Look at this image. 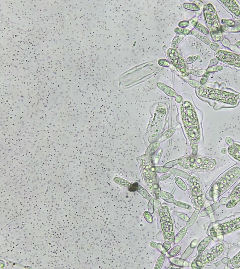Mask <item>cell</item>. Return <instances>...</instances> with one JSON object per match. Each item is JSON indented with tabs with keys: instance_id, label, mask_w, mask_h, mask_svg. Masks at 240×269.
<instances>
[{
	"instance_id": "obj_1",
	"label": "cell",
	"mask_w": 240,
	"mask_h": 269,
	"mask_svg": "<svg viewBox=\"0 0 240 269\" xmlns=\"http://www.w3.org/2000/svg\"><path fill=\"white\" fill-rule=\"evenodd\" d=\"M240 168L233 167L227 170L214 182L209 191V195L213 198L218 197L231 186L239 178Z\"/></svg>"
},
{
	"instance_id": "obj_2",
	"label": "cell",
	"mask_w": 240,
	"mask_h": 269,
	"mask_svg": "<svg viewBox=\"0 0 240 269\" xmlns=\"http://www.w3.org/2000/svg\"><path fill=\"white\" fill-rule=\"evenodd\" d=\"M197 90L198 95L204 98L217 100L231 105L236 104L237 102V95L234 93L203 86L199 87Z\"/></svg>"
},
{
	"instance_id": "obj_3",
	"label": "cell",
	"mask_w": 240,
	"mask_h": 269,
	"mask_svg": "<svg viewBox=\"0 0 240 269\" xmlns=\"http://www.w3.org/2000/svg\"><path fill=\"white\" fill-rule=\"evenodd\" d=\"M203 14L212 40L214 41H220L222 36V32L217 13L212 4L208 3L205 5L203 8Z\"/></svg>"
},
{
	"instance_id": "obj_4",
	"label": "cell",
	"mask_w": 240,
	"mask_h": 269,
	"mask_svg": "<svg viewBox=\"0 0 240 269\" xmlns=\"http://www.w3.org/2000/svg\"><path fill=\"white\" fill-rule=\"evenodd\" d=\"M181 165L189 169L209 171L214 169L215 160L209 157L190 156L180 161Z\"/></svg>"
},
{
	"instance_id": "obj_5",
	"label": "cell",
	"mask_w": 240,
	"mask_h": 269,
	"mask_svg": "<svg viewBox=\"0 0 240 269\" xmlns=\"http://www.w3.org/2000/svg\"><path fill=\"white\" fill-rule=\"evenodd\" d=\"M187 105L188 108H186L185 114L186 117H187L185 124L187 126L188 134L192 141L197 142L200 139L197 119L192 105L188 102H187Z\"/></svg>"
},
{
	"instance_id": "obj_6",
	"label": "cell",
	"mask_w": 240,
	"mask_h": 269,
	"mask_svg": "<svg viewBox=\"0 0 240 269\" xmlns=\"http://www.w3.org/2000/svg\"><path fill=\"white\" fill-rule=\"evenodd\" d=\"M159 213L165 239L168 241H174L175 237L174 233L173 223L168 209L166 206L162 207L159 209Z\"/></svg>"
},
{
	"instance_id": "obj_7",
	"label": "cell",
	"mask_w": 240,
	"mask_h": 269,
	"mask_svg": "<svg viewBox=\"0 0 240 269\" xmlns=\"http://www.w3.org/2000/svg\"><path fill=\"white\" fill-rule=\"evenodd\" d=\"M189 183L193 201L197 207L201 208L204 204L201 183L196 177H192L189 180Z\"/></svg>"
},
{
	"instance_id": "obj_8",
	"label": "cell",
	"mask_w": 240,
	"mask_h": 269,
	"mask_svg": "<svg viewBox=\"0 0 240 269\" xmlns=\"http://www.w3.org/2000/svg\"><path fill=\"white\" fill-rule=\"evenodd\" d=\"M216 58L218 60L225 64L240 66V56L233 53L219 50L216 53Z\"/></svg>"
},
{
	"instance_id": "obj_9",
	"label": "cell",
	"mask_w": 240,
	"mask_h": 269,
	"mask_svg": "<svg viewBox=\"0 0 240 269\" xmlns=\"http://www.w3.org/2000/svg\"><path fill=\"white\" fill-rule=\"evenodd\" d=\"M224 249V245L222 243L218 244L214 247L211 249L206 252L202 256L201 261L203 264L209 263L214 258L221 254Z\"/></svg>"
},
{
	"instance_id": "obj_10",
	"label": "cell",
	"mask_w": 240,
	"mask_h": 269,
	"mask_svg": "<svg viewBox=\"0 0 240 269\" xmlns=\"http://www.w3.org/2000/svg\"><path fill=\"white\" fill-rule=\"evenodd\" d=\"M218 228L223 234H227L240 228V218H236L218 226Z\"/></svg>"
},
{
	"instance_id": "obj_11",
	"label": "cell",
	"mask_w": 240,
	"mask_h": 269,
	"mask_svg": "<svg viewBox=\"0 0 240 269\" xmlns=\"http://www.w3.org/2000/svg\"><path fill=\"white\" fill-rule=\"evenodd\" d=\"M220 1L223 3L225 6H226L233 13L237 16H240V7L239 4H238L237 1L233 0L221 1Z\"/></svg>"
},
{
	"instance_id": "obj_12",
	"label": "cell",
	"mask_w": 240,
	"mask_h": 269,
	"mask_svg": "<svg viewBox=\"0 0 240 269\" xmlns=\"http://www.w3.org/2000/svg\"><path fill=\"white\" fill-rule=\"evenodd\" d=\"M228 152L232 157L240 162V145L233 143L229 146Z\"/></svg>"
},
{
	"instance_id": "obj_13",
	"label": "cell",
	"mask_w": 240,
	"mask_h": 269,
	"mask_svg": "<svg viewBox=\"0 0 240 269\" xmlns=\"http://www.w3.org/2000/svg\"><path fill=\"white\" fill-rule=\"evenodd\" d=\"M169 260L173 264L176 265L177 266H185L188 267L189 266L188 262L186 261L185 259L180 258H169Z\"/></svg>"
},
{
	"instance_id": "obj_14",
	"label": "cell",
	"mask_w": 240,
	"mask_h": 269,
	"mask_svg": "<svg viewBox=\"0 0 240 269\" xmlns=\"http://www.w3.org/2000/svg\"><path fill=\"white\" fill-rule=\"evenodd\" d=\"M211 241V238L210 236H208L200 242L197 247V250L199 254H202Z\"/></svg>"
},
{
	"instance_id": "obj_15",
	"label": "cell",
	"mask_w": 240,
	"mask_h": 269,
	"mask_svg": "<svg viewBox=\"0 0 240 269\" xmlns=\"http://www.w3.org/2000/svg\"><path fill=\"white\" fill-rule=\"evenodd\" d=\"M191 33H192V34L196 36L197 38L199 39L200 40H201L205 43L208 45L209 46L210 44L211 43V42L210 41L209 39L206 36L203 34V33L198 32L196 30H191Z\"/></svg>"
},
{
	"instance_id": "obj_16",
	"label": "cell",
	"mask_w": 240,
	"mask_h": 269,
	"mask_svg": "<svg viewBox=\"0 0 240 269\" xmlns=\"http://www.w3.org/2000/svg\"><path fill=\"white\" fill-rule=\"evenodd\" d=\"M229 199L235 200L237 201L240 200V183L234 189L231 194L229 197Z\"/></svg>"
},
{
	"instance_id": "obj_17",
	"label": "cell",
	"mask_w": 240,
	"mask_h": 269,
	"mask_svg": "<svg viewBox=\"0 0 240 269\" xmlns=\"http://www.w3.org/2000/svg\"><path fill=\"white\" fill-rule=\"evenodd\" d=\"M187 229H188V227L185 226L180 231L179 233L176 235V236H175V238H174V241L175 244H178L182 241V239H183V237L186 234Z\"/></svg>"
},
{
	"instance_id": "obj_18",
	"label": "cell",
	"mask_w": 240,
	"mask_h": 269,
	"mask_svg": "<svg viewBox=\"0 0 240 269\" xmlns=\"http://www.w3.org/2000/svg\"><path fill=\"white\" fill-rule=\"evenodd\" d=\"M160 195L162 199L168 203H173L175 200L174 197H173V195L166 192L161 191Z\"/></svg>"
},
{
	"instance_id": "obj_19",
	"label": "cell",
	"mask_w": 240,
	"mask_h": 269,
	"mask_svg": "<svg viewBox=\"0 0 240 269\" xmlns=\"http://www.w3.org/2000/svg\"><path fill=\"white\" fill-rule=\"evenodd\" d=\"M210 233L211 237L212 239H216V240H218V238L220 237V236H221V235H223L221 231L219 230L218 227V228H215V227H212L210 229Z\"/></svg>"
},
{
	"instance_id": "obj_20",
	"label": "cell",
	"mask_w": 240,
	"mask_h": 269,
	"mask_svg": "<svg viewBox=\"0 0 240 269\" xmlns=\"http://www.w3.org/2000/svg\"><path fill=\"white\" fill-rule=\"evenodd\" d=\"M137 191L141 195H142L143 197H145V198H146L147 199L150 201V200H151L153 198L151 197V196L149 195L148 192L141 186H139Z\"/></svg>"
},
{
	"instance_id": "obj_21",
	"label": "cell",
	"mask_w": 240,
	"mask_h": 269,
	"mask_svg": "<svg viewBox=\"0 0 240 269\" xmlns=\"http://www.w3.org/2000/svg\"><path fill=\"white\" fill-rule=\"evenodd\" d=\"M195 28H196L197 30H199V32H201V33L204 34L209 35L210 34V31L206 27L203 26L202 24H200V23L197 22L196 24H195Z\"/></svg>"
},
{
	"instance_id": "obj_22",
	"label": "cell",
	"mask_w": 240,
	"mask_h": 269,
	"mask_svg": "<svg viewBox=\"0 0 240 269\" xmlns=\"http://www.w3.org/2000/svg\"><path fill=\"white\" fill-rule=\"evenodd\" d=\"M199 212V210H196V211H195L192 216L191 217V218H189L188 220L186 226L189 227L193 225L195 221H196Z\"/></svg>"
},
{
	"instance_id": "obj_23",
	"label": "cell",
	"mask_w": 240,
	"mask_h": 269,
	"mask_svg": "<svg viewBox=\"0 0 240 269\" xmlns=\"http://www.w3.org/2000/svg\"><path fill=\"white\" fill-rule=\"evenodd\" d=\"M183 7L185 9H189V10H192V11H198L200 9V8L198 5L194 3H184L183 5Z\"/></svg>"
},
{
	"instance_id": "obj_24",
	"label": "cell",
	"mask_w": 240,
	"mask_h": 269,
	"mask_svg": "<svg viewBox=\"0 0 240 269\" xmlns=\"http://www.w3.org/2000/svg\"><path fill=\"white\" fill-rule=\"evenodd\" d=\"M114 181L116 183H117V184H120V185H121L122 186L127 187V188H129L132 184L131 183L129 182H128L124 179L117 178H117H114Z\"/></svg>"
},
{
	"instance_id": "obj_25",
	"label": "cell",
	"mask_w": 240,
	"mask_h": 269,
	"mask_svg": "<svg viewBox=\"0 0 240 269\" xmlns=\"http://www.w3.org/2000/svg\"><path fill=\"white\" fill-rule=\"evenodd\" d=\"M231 263L235 268H239L240 267V252L232 259Z\"/></svg>"
},
{
	"instance_id": "obj_26",
	"label": "cell",
	"mask_w": 240,
	"mask_h": 269,
	"mask_svg": "<svg viewBox=\"0 0 240 269\" xmlns=\"http://www.w3.org/2000/svg\"><path fill=\"white\" fill-rule=\"evenodd\" d=\"M165 255L164 254H162L160 256H159V258H158L156 263L155 264L154 269H160L162 268L163 264H164V262L165 261Z\"/></svg>"
},
{
	"instance_id": "obj_27",
	"label": "cell",
	"mask_w": 240,
	"mask_h": 269,
	"mask_svg": "<svg viewBox=\"0 0 240 269\" xmlns=\"http://www.w3.org/2000/svg\"><path fill=\"white\" fill-rule=\"evenodd\" d=\"M175 182L177 185L181 188V189H183V191H186L187 189V186L185 184L183 180L178 178V177H175Z\"/></svg>"
},
{
	"instance_id": "obj_28",
	"label": "cell",
	"mask_w": 240,
	"mask_h": 269,
	"mask_svg": "<svg viewBox=\"0 0 240 269\" xmlns=\"http://www.w3.org/2000/svg\"><path fill=\"white\" fill-rule=\"evenodd\" d=\"M221 22L224 26H227L233 27H234L236 24L235 21H234L231 19H222L221 20Z\"/></svg>"
},
{
	"instance_id": "obj_29",
	"label": "cell",
	"mask_w": 240,
	"mask_h": 269,
	"mask_svg": "<svg viewBox=\"0 0 240 269\" xmlns=\"http://www.w3.org/2000/svg\"><path fill=\"white\" fill-rule=\"evenodd\" d=\"M191 246L192 245L191 244L186 249L185 251L184 252V253H183V255H182V257H181L182 259H186L188 256H189L191 254V253L192 252L193 250L194 249V246Z\"/></svg>"
},
{
	"instance_id": "obj_30",
	"label": "cell",
	"mask_w": 240,
	"mask_h": 269,
	"mask_svg": "<svg viewBox=\"0 0 240 269\" xmlns=\"http://www.w3.org/2000/svg\"><path fill=\"white\" fill-rule=\"evenodd\" d=\"M181 249V247L179 245H177L176 246H175V247H174L171 250L170 252L168 253V255H169V257H174L175 255H176L177 254H178V253L180 252V251Z\"/></svg>"
},
{
	"instance_id": "obj_31",
	"label": "cell",
	"mask_w": 240,
	"mask_h": 269,
	"mask_svg": "<svg viewBox=\"0 0 240 269\" xmlns=\"http://www.w3.org/2000/svg\"><path fill=\"white\" fill-rule=\"evenodd\" d=\"M151 170L152 172H157L158 173H165L166 172L169 171L168 168H164L163 167H161V166H160V167L156 166V167L151 168Z\"/></svg>"
},
{
	"instance_id": "obj_32",
	"label": "cell",
	"mask_w": 240,
	"mask_h": 269,
	"mask_svg": "<svg viewBox=\"0 0 240 269\" xmlns=\"http://www.w3.org/2000/svg\"><path fill=\"white\" fill-rule=\"evenodd\" d=\"M223 69V67L220 65L218 66H214L213 67H209L206 70L207 71H209V72H215L217 71H220Z\"/></svg>"
},
{
	"instance_id": "obj_33",
	"label": "cell",
	"mask_w": 240,
	"mask_h": 269,
	"mask_svg": "<svg viewBox=\"0 0 240 269\" xmlns=\"http://www.w3.org/2000/svg\"><path fill=\"white\" fill-rule=\"evenodd\" d=\"M183 36L179 35L176 36L174 37V38L173 39V42H172V47H176L178 46L179 43L181 41L182 39H183Z\"/></svg>"
},
{
	"instance_id": "obj_34",
	"label": "cell",
	"mask_w": 240,
	"mask_h": 269,
	"mask_svg": "<svg viewBox=\"0 0 240 269\" xmlns=\"http://www.w3.org/2000/svg\"><path fill=\"white\" fill-rule=\"evenodd\" d=\"M173 203H174L177 206H179V207H182V208H183L187 209L188 210L191 209V206L188 205V204H186V203H182V202L174 200V202H173Z\"/></svg>"
},
{
	"instance_id": "obj_35",
	"label": "cell",
	"mask_w": 240,
	"mask_h": 269,
	"mask_svg": "<svg viewBox=\"0 0 240 269\" xmlns=\"http://www.w3.org/2000/svg\"><path fill=\"white\" fill-rule=\"evenodd\" d=\"M206 70H191V73L193 75L196 76H203L205 74Z\"/></svg>"
},
{
	"instance_id": "obj_36",
	"label": "cell",
	"mask_w": 240,
	"mask_h": 269,
	"mask_svg": "<svg viewBox=\"0 0 240 269\" xmlns=\"http://www.w3.org/2000/svg\"><path fill=\"white\" fill-rule=\"evenodd\" d=\"M210 73H211L209 72V71H207L206 70V72L205 73V74H203V76H202V78L200 80V84H202V85H203L206 84V82L207 81V79L208 78L209 76L210 75Z\"/></svg>"
},
{
	"instance_id": "obj_37",
	"label": "cell",
	"mask_w": 240,
	"mask_h": 269,
	"mask_svg": "<svg viewBox=\"0 0 240 269\" xmlns=\"http://www.w3.org/2000/svg\"><path fill=\"white\" fill-rule=\"evenodd\" d=\"M174 32L177 34H183L184 35H188L190 33L191 31L188 29H180V28H175Z\"/></svg>"
},
{
	"instance_id": "obj_38",
	"label": "cell",
	"mask_w": 240,
	"mask_h": 269,
	"mask_svg": "<svg viewBox=\"0 0 240 269\" xmlns=\"http://www.w3.org/2000/svg\"><path fill=\"white\" fill-rule=\"evenodd\" d=\"M171 247V244L168 241H166L162 245V253L163 254H165L168 251V250L170 249Z\"/></svg>"
},
{
	"instance_id": "obj_39",
	"label": "cell",
	"mask_w": 240,
	"mask_h": 269,
	"mask_svg": "<svg viewBox=\"0 0 240 269\" xmlns=\"http://www.w3.org/2000/svg\"><path fill=\"white\" fill-rule=\"evenodd\" d=\"M150 245L152 247L157 249L158 250H159V251L162 253V244L160 243H156L153 241L150 243Z\"/></svg>"
},
{
	"instance_id": "obj_40",
	"label": "cell",
	"mask_w": 240,
	"mask_h": 269,
	"mask_svg": "<svg viewBox=\"0 0 240 269\" xmlns=\"http://www.w3.org/2000/svg\"><path fill=\"white\" fill-rule=\"evenodd\" d=\"M144 216L146 221L149 223H151L153 222V216H151V213L148 212H144Z\"/></svg>"
},
{
	"instance_id": "obj_41",
	"label": "cell",
	"mask_w": 240,
	"mask_h": 269,
	"mask_svg": "<svg viewBox=\"0 0 240 269\" xmlns=\"http://www.w3.org/2000/svg\"><path fill=\"white\" fill-rule=\"evenodd\" d=\"M154 203V199L152 198L151 200H150V202H149L148 204V208L151 214H153L154 211L153 208Z\"/></svg>"
},
{
	"instance_id": "obj_42",
	"label": "cell",
	"mask_w": 240,
	"mask_h": 269,
	"mask_svg": "<svg viewBox=\"0 0 240 269\" xmlns=\"http://www.w3.org/2000/svg\"><path fill=\"white\" fill-rule=\"evenodd\" d=\"M176 214L177 216H178L179 218H180L181 220H183V221H187L189 219V217L184 213L178 212H177Z\"/></svg>"
},
{
	"instance_id": "obj_43",
	"label": "cell",
	"mask_w": 240,
	"mask_h": 269,
	"mask_svg": "<svg viewBox=\"0 0 240 269\" xmlns=\"http://www.w3.org/2000/svg\"><path fill=\"white\" fill-rule=\"evenodd\" d=\"M138 187H139L138 183H134L133 184H131V186L128 188V190L131 192L136 191H137Z\"/></svg>"
},
{
	"instance_id": "obj_44",
	"label": "cell",
	"mask_w": 240,
	"mask_h": 269,
	"mask_svg": "<svg viewBox=\"0 0 240 269\" xmlns=\"http://www.w3.org/2000/svg\"><path fill=\"white\" fill-rule=\"evenodd\" d=\"M159 64L164 67H169L170 66L169 62L165 59H160V60H159Z\"/></svg>"
},
{
	"instance_id": "obj_45",
	"label": "cell",
	"mask_w": 240,
	"mask_h": 269,
	"mask_svg": "<svg viewBox=\"0 0 240 269\" xmlns=\"http://www.w3.org/2000/svg\"><path fill=\"white\" fill-rule=\"evenodd\" d=\"M197 56H189V57H188L187 58V63H188L189 64H192L193 62H195L196 60L197 59Z\"/></svg>"
},
{
	"instance_id": "obj_46",
	"label": "cell",
	"mask_w": 240,
	"mask_h": 269,
	"mask_svg": "<svg viewBox=\"0 0 240 269\" xmlns=\"http://www.w3.org/2000/svg\"><path fill=\"white\" fill-rule=\"evenodd\" d=\"M237 201L235 200L231 199L226 204V207L227 208H231V207H234L235 206V204L237 203Z\"/></svg>"
},
{
	"instance_id": "obj_47",
	"label": "cell",
	"mask_w": 240,
	"mask_h": 269,
	"mask_svg": "<svg viewBox=\"0 0 240 269\" xmlns=\"http://www.w3.org/2000/svg\"><path fill=\"white\" fill-rule=\"evenodd\" d=\"M189 25V22L188 21H181V22H180L179 23V26L181 27H183V28H184V27H188V26Z\"/></svg>"
},
{
	"instance_id": "obj_48",
	"label": "cell",
	"mask_w": 240,
	"mask_h": 269,
	"mask_svg": "<svg viewBox=\"0 0 240 269\" xmlns=\"http://www.w3.org/2000/svg\"><path fill=\"white\" fill-rule=\"evenodd\" d=\"M210 47L215 51H217L218 52V49H219V46H218V45L213 43V42H211V43L210 45Z\"/></svg>"
},
{
	"instance_id": "obj_49",
	"label": "cell",
	"mask_w": 240,
	"mask_h": 269,
	"mask_svg": "<svg viewBox=\"0 0 240 269\" xmlns=\"http://www.w3.org/2000/svg\"><path fill=\"white\" fill-rule=\"evenodd\" d=\"M240 31V22L239 24H238L237 25L235 24V26L233 27L232 29H231V32H239Z\"/></svg>"
},
{
	"instance_id": "obj_50",
	"label": "cell",
	"mask_w": 240,
	"mask_h": 269,
	"mask_svg": "<svg viewBox=\"0 0 240 269\" xmlns=\"http://www.w3.org/2000/svg\"><path fill=\"white\" fill-rule=\"evenodd\" d=\"M189 84H190L191 85H192V87H199V84L195 80H190L189 82Z\"/></svg>"
},
{
	"instance_id": "obj_51",
	"label": "cell",
	"mask_w": 240,
	"mask_h": 269,
	"mask_svg": "<svg viewBox=\"0 0 240 269\" xmlns=\"http://www.w3.org/2000/svg\"><path fill=\"white\" fill-rule=\"evenodd\" d=\"M220 29H221V32H225V31H226L227 30L229 29V27L227 26H224V25H223V26H220Z\"/></svg>"
},
{
	"instance_id": "obj_52",
	"label": "cell",
	"mask_w": 240,
	"mask_h": 269,
	"mask_svg": "<svg viewBox=\"0 0 240 269\" xmlns=\"http://www.w3.org/2000/svg\"></svg>"
}]
</instances>
